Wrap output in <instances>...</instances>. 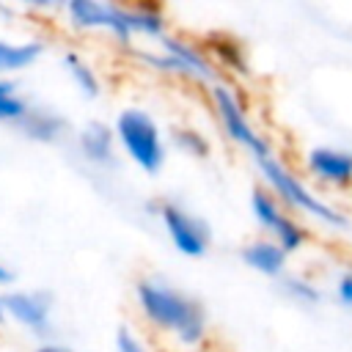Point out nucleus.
Returning a JSON list of instances; mask_svg holds the SVG:
<instances>
[{"label": "nucleus", "instance_id": "nucleus-1", "mask_svg": "<svg viewBox=\"0 0 352 352\" xmlns=\"http://www.w3.org/2000/svg\"><path fill=\"white\" fill-rule=\"evenodd\" d=\"M135 294H138L143 316L151 324L176 333V338L184 346H195L204 341L206 322H204V311L195 300L184 297L182 292H176L160 280H140L135 286Z\"/></svg>", "mask_w": 352, "mask_h": 352}, {"label": "nucleus", "instance_id": "nucleus-2", "mask_svg": "<svg viewBox=\"0 0 352 352\" xmlns=\"http://www.w3.org/2000/svg\"><path fill=\"white\" fill-rule=\"evenodd\" d=\"M116 138L121 140V146L132 157V162H138L146 173L160 170V165L165 160L160 129L143 110H135V107L124 110L116 118Z\"/></svg>", "mask_w": 352, "mask_h": 352}, {"label": "nucleus", "instance_id": "nucleus-3", "mask_svg": "<svg viewBox=\"0 0 352 352\" xmlns=\"http://www.w3.org/2000/svg\"><path fill=\"white\" fill-rule=\"evenodd\" d=\"M258 162V168H261V173L267 176V182L278 190V195L280 198H286L289 204H294V206H300L302 212H308V214H316V217H322L324 223H333V226H346V220L338 214V212H333L330 206H324L319 198H314L283 165H278L275 160H272V154L270 157H261V160H256Z\"/></svg>", "mask_w": 352, "mask_h": 352}, {"label": "nucleus", "instance_id": "nucleus-4", "mask_svg": "<svg viewBox=\"0 0 352 352\" xmlns=\"http://www.w3.org/2000/svg\"><path fill=\"white\" fill-rule=\"evenodd\" d=\"M6 316L30 333H47L52 324V297L47 292H8L3 294Z\"/></svg>", "mask_w": 352, "mask_h": 352}, {"label": "nucleus", "instance_id": "nucleus-5", "mask_svg": "<svg viewBox=\"0 0 352 352\" xmlns=\"http://www.w3.org/2000/svg\"><path fill=\"white\" fill-rule=\"evenodd\" d=\"M66 14L74 28H104L118 41H129V36H132L126 28L124 6H107V3H96V0H72L66 6Z\"/></svg>", "mask_w": 352, "mask_h": 352}, {"label": "nucleus", "instance_id": "nucleus-6", "mask_svg": "<svg viewBox=\"0 0 352 352\" xmlns=\"http://www.w3.org/2000/svg\"><path fill=\"white\" fill-rule=\"evenodd\" d=\"M162 223L173 239V245L184 253V256H204L206 245H209V231L201 220L190 217L184 209H179L176 204H165L160 209Z\"/></svg>", "mask_w": 352, "mask_h": 352}, {"label": "nucleus", "instance_id": "nucleus-7", "mask_svg": "<svg viewBox=\"0 0 352 352\" xmlns=\"http://www.w3.org/2000/svg\"><path fill=\"white\" fill-rule=\"evenodd\" d=\"M212 96H214V102H217V113H220V118H223V126L228 129V135L234 138V140H239L242 146H248L250 151H253V157L256 160H261V157H270V146L250 129V124L245 121V116H242V110H239V104H236V99L226 91V88H212Z\"/></svg>", "mask_w": 352, "mask_h": 352}, {"label": "nucleus", "instance_id": "nucleus-8", "mask_svg": "<svg viewBox=\"0 0 352 352\" xmlns=\"http://www.w3.org/2000/svg\"><path fill=\"white\" fill-rule=\"evenodd\" d=\"M253 212H256V217H258V223L261 226H267L275 236H278V248L286 253V250H297L300 245H302V231L289 220V217H283L280 214V209H278V204L272 201V195L270 192H264V190H253Z\"/></svg>", "mask_w": 352, "mask_h": 352}, {"label": "nucleus", "instance_id": "nucleus-9", "mask_svg": "<svg viewBox=\"0 0 352 352\" xmlns=\"http://www.w3.org/2000/svg\"><path fill=\"white\" fill-rule=\"evenodd\" d=\"M308 168L314 176H319L322 182H333V184H346L352 182V154L349 151H338V148H314L308 154Z\"/></svg>", "mask_w": 352, "mask_h": 352}, {"label": "nucleus", "instance_id": "nucleus-10", "mask_svg": "<svg viewBox=\"0 0 352 352\" xmlns=\"http://www.w3.org/2000/svg\"><path fill=\"white\" fill-rule=\"evenodd\" d=\"M41 52H44V44L38 38H28V41L0 38V74H14L33 66Z\"/></svg>", "mask_w": 352, "mask_h": 352}, {"label": "nucleus", "instance_id": "nucleus-11", "mask_svg": "<svg viewBox=\"0 0 352 352\" xmlns=\"http://www.w3.org/2000/svg\"><path fill=\"white\" fill-rule=\"evenodd\" d=\"M19 126L25 129L28 138L41 140V143H52V140H58L60 132H63V118H58V116L50 113V110H38V107L33 110V107H28V113H25L22 121H19Z\"/></svg>", "mask_w": 352, "mask_h": 352}, {"label": "nucleus", "instance_id": "nucleus-12", "mask_svg": "<svg viewBox=\"0 0 352 352\" xmlns=\"http://www.w3.org/2000/svg\"><path fill=\"white\" fill-rule=\"evenodd\" d=\"M80 148L91 162H110L113 160V132L94 121L80 132Z\"/></svg>", "mask_w": 352, "mask_h": 352}, {"label": "nucleus", "instance_id": "nucleus-13", "mask_svg": "<svg viewBox=\"0 0 352 352\" xmlns=\"http://www.w3.org/2000/svg\"><path fill=\"white\" fill-rule=\"evenodd\" d=\"M242 258H245L253 270H258V272H264V275H278V272L283 270L286 253H283L278 245H272V242H253V245H248V248L242 250Z\"/></svg>", "mask_w": 352, "mask_h": 352}, {"label": "nucleus", "instance_id": "nucleus-14", "mask_svg": "<svg viewBox=\"0 0 352 352\" xmlns=\"http://www.w3.org/2000/svg\"><path fill=\"white\" fill-rule=\"evenodd\" d=\"M162 47L168 50V55L170 58H176L184 69H187V74H195V77H214V69L209 66V60L206 58H201L198 55V50H192L190 44H184V41H179V38H162Z\"/></svg>", "mask_w": 352, "mask_h": 352}, {"label": "nucleus", "instance_id": "nucleus-15", "mask_svg": "<svg viewBox=\"0 0 352 352\" xmlns=\"http://www.w3.org/2000/svg\"><path fill=\"white\" fill-rule=\"evenodd\" d=\"M63 66H66V72H69V77L74 80V85L85 94V96H96L99 94V80H96V74H94V69L80 58V55H74V52H69L66 58H63Z\"/></svg>", "mask_w": 352, "mask_h": 352}, {"label": "nucleus", "instance_id": "nucleus-16", "mask_svg": "<svg viewBox=\"0 0 352 352\" xmlns=\"http://www.w3.org/2000/svg\"><path fill=\"white\" fill-rule=\"evenodd\" d=\"M28 113V104L16 96L14 82L0 77V121H22V116Z\"/></svg>", "mask_w": 352, "mask_h": 352}, {"label": "nucleus", "instance_id": "nucleus-17", "mask_svg": "<svg viewBox=\"0 0 352 352\" xmlns=\"http://www.w3.org/2000/svg\"><path fill=\"white\" fill-rule=\"evenodd\" d=\"M209 47L217 52V58H220L226 66H231V69H236V72H245V58H242V50H239L236 41H231V38H226V36H209Z\"/></svg>", "mask_w": 352, "mask_h": 352}, {"label": "nucleus", "instance_id": "nucleus-18", "mask_svg": "<svg viewBox=\"0 0 352 352\" xmlns=\"http://www.w3.org/2000/svg\"><path fill=\"white\" fill-rule=\"evenodd\" d=\"M173 138H176V143H179L182 148H187L190 154H198V157H204V154L209 151L206 140H204L198 132H192V129H179Z\"/></svg>", "mask_w": 352, "mask_h": 352}, {"label": "nucleus", "instance_id": "nucleus-19", "mask_svg": "<svg viewBox=\"0 0 352 352\" xmlns=\"http://www.w3.org/2000/svg\"><path fill=\"white\" fill-rule=\"evenodd\" d=\"M116 349L118 352H146V346L138 341V336L129 327H118V333H116Z\"/></svg>", "mask_w": 352, "mask_h": 352}, {"label": "nucleus", "instance_id": "nucleus-20", "mask_svg": "<svg viewBox=\"0 0 352 352\" xmlns=\"http://www.w3.org/2000/svg\"><path fill=\"white\" fill-rule=\"evenodd\" d=\"M283 286H286V289H289L292 294H297L300 300H311V302H314V300L319 297V294H316V289H311L308 283H300V280H292V278H289V280H286Z\"/></svg>", "mask_w": 352, "mask_h": 352}, {"label": "nucleus", "instance_id": "nucleus-21", "mask_svg": "<svg viewBox=\"0 0 352 352\" xmlns=\"http://www.w3.org/2000/svg\"><path fill=\"white\" fill-rule=\"evenodd\" d=\"M338 294H341L344 302L352 305V275H344V278H341V283H338Z\"/></svg>", "mask_w": 352, "mask_h": 352}, {"label": "nucleus", "instance_id": "nucleus-22", "mask_svg": "<svg viewBox=\"0 0 352 352\" xmlns=\"http://www.w3.org/2000/svg\"><path fill=\"white\" fill-rule=\"evenodd\" d=\"M8 280H11V270L0 261V283H8Z\"/></svg>", "mask_w": 352, "mask_h": 352}, {"label": "nucleus", "instance_id": "nucleus-23", "mask_svg": "<svg viewBox=\"0 0 352 352\" xmlns=\"http://www.w3.org/2000/svg\"><path fill=\"white\" fill-rule=\"evenodd\" d=\"M36 352H69V349H63V346H55V344H44V346H38Z\"/></svg>", "mask_w": 352, "mask_h": 352}, {"label": "nucleus", "instance_id": "nucleus-24", "mask_svg": "<svg viewBox=\"0 0 352 352\" xmlns=\"http://www.w3.org/2000/svg\"><path fill=\"white\" fill-rule=\"evenodd\" d=\"M6 319H8V316H6V302H3V294H0V324H3Z\"/></svg>", "mask_w": 352, "mask_h": 352}]
</instances>
